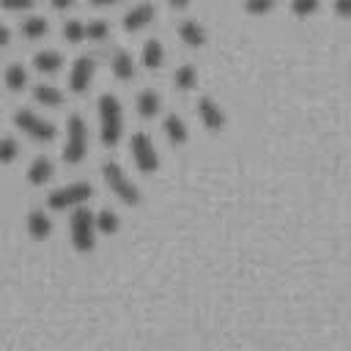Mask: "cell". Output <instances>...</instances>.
Segmentation results:
<instances>
[{
  "label": "cell",
  "mask_w": 351,
  "mask_h": 351,
  "mask_svg": "<svg viewBox=\"0 0 351 351\" xmlns=\"http://www.w3.org/2000/svg\"><path fill=\"white\" fill-rule=\"evenodd\" d=\"M99 134L107 148H115L123 134V107L112 93L99 99Z\"/></svg>",
  "instance_id": "obj_1"
},
{
  "label": "cell",
  "mask_w": 351,
  "mask_h": 351,
  "mask_svg": "<svg viewBox=\"0 0 351 351\" xmlns=\"http://www.w3.org/2000/svg\"><path fill=\"white\" fill-rule=\"evenodd\" d=\"M69 230H71V244L77 252H90L96 247V214H90V208L77 206L71 211L69 219Z\"/></svg>",
  "instance_id": "obj_2"
},
{
  "label": "cell",
  "mask_w": 351,
  "mask_h": 351,
  "mask_svg": "<svg viewBox=\"0 0 351 351\" xmlns=\"http://www.w3.org/2000/svg\"><path fill=\"white\" fill-rule=\"evenodd\" d=\"M101 178H104L107 189H110L121 203H126V206H137V203H140V189H137V184L123 173V167H121L118 162H104V165H101Z\"/></svg>",
  "instance_id": "obj_3"
},
{
  "label": "cell",
  "mask_w": 351,
  "mask_h": 351,
  "mask_svg": "<svg viewBox=\"0 0 351 351\" xmlns=\"http://www.w3.org/2000/svg\"><path fill=\"white\" fill-rule=\"evenodd\" d=\"M85 154H88V126L80 115H69L63 159H66V165H80L85 159Z\"/></svg>",
  "instance_id": "obj_4"
},
{
  "label": "cell",
  "mask_w": 351,
  "mask_h": 351,
  "mask_svg": "<svg viewBox=\"0 0 351 351\" xmlns=\"http://www.w3.org/2000/svg\"><path fill=\"white\" fill-rule=\"evenodd\" d=\"M90 195H93V186L88 181H74V184H66V186L52 189L49 197H47V206L52 211H66V208H77V206L88 203Z\"/></svg>",
  "instance_id": "obj_5"
},
{
  "label": "cell",
  "mask_w": 351,
  "mask_h": 351,
  "mask_svg": "<svg viewBox=\"0 0 351 351\" xmlns=\"http://www.w3.org/2000/svg\"><path fill=\"white\" fill-rule=\"evenodd\" d=\"M14 126L19 129V132H25L30 140H36V143H49L52 137H55V126L49 123V121H44L41 115H36L33 110H16L14 112Z\"/></svg>",
  "instance_id": "obj_6"
},
{
  "label": "cell",
  "mask_w": 351,
  "mask_h": 351,
  "mask_svg": "<svg viewBox=\"0 0 351 351\" xmlns=\"http://www.w3.org/2000/svg\"><path fill=\"white\" fill-rule=\"evenodd\" d=\"M129 151H132V159H134V165H137V170L140 173H156L159 170V154H156V145H154V140L145 134V132H137V134H132V140H129Z\"/></svg>",
  "instance_id": "obj_7"
},
{
  "label": "cell",
  "mask_w": 351,
  "mask_h": 351,
  "mask_svg": "<svg viewBox=\"0 0 351 351\" xmlns=\"http://www.w3.org/2000/svg\"><path fill=\"white\" fill-rule=\"evenodd\" d=\"M93 74H96V60L90 55H80L69 71V88L74 93H85L93 82Z\"/></svg>",
  "instance_id": "obj_8"
},
{
  "label": "cell",
  "mask_w": 351,
  "mask_h": 351,
  "mask_svg": "<svg viewBox=\"0 0 351 351\" xmlns=\"http://www.w3.org/2000/svg\"><path fill=\"white\" fill-rule=\"evenodd\" d=\"M197 115H200V123L208 129V132H222L228 118H225V110L211 99V96H200L197 99Z\"/></svg>",
  "instance_id": "obj_9"
},
{
  "label": "cell",
  "mask_w": 351,
  "mask_h": 351,
  "mask_svg": "<svg viewBox=\"0 0 351 351\" xmlns=\"http://www.w3.org/2000/svg\"><path fill=\"white\" fill-rule=\"evenodd\" d=\"M154 16H156V8H154L151 3H137V5H132V8L123 14V30L137 33V30L148 27V25L154 22Z\"/></svg>",
  "instance_id": "obj_10"
},
{
  "label": "cell",
  "mask_w": 351,
  "mask_h": 351,
  "mask_svg": "<svg viewBox=\"0 0 351 351\" xmlns=\"http://www.w3.org/2000/svg\"><path fill=\"white\" fill-rule=\"evenodd\" d=\"M178 38H181L186 47L200 49L208 36H206V27H203L197 19H184V22H178Z\"/></svg>",
  "instance_id": "obj_11"
},
{
  "label": "cell",
  "mask_w": 351,
  "mask_h": 351,
  "mask_svg": "<svg viewBox=\"0 0 351 351\" xmlns=\"http://www.w3.org/2000/svg\"><path fill=\"white\" fill-rule=\"evenodd\" d=\"M110 71L115 74V80L129 82L134 77V60H132V55L126 49H115L112 58H110Z\"/></svg>",
  "instance_id": "obj_12"
},
{
  "label": "cell",
  "mask_w": 351,
  "mask_h": 351,
  "mask_svg": "<svg viewBox=\"0 0 351 351\" xmlns=\"http://www.w3.org/2000/svg\"><path fill=\"white\" fill-rule=\"evenodd\" d=\"M162 129H165V137H167L170 145H184V143L189 140V129H186V123H184L176 112H170V115L162 121Z\"/></svg>",
  "instance_id": "obj_13"
},
{
  "label": "cell",
  "mask_w": 351,
  "mask_h": 351,
  "mask_svg": "<svg viewBox=\"0 0 351 351\" xmlns=\"http://www.w3.org/2000/svg\"><path fill=\"white\" fill-rule=\"evenodd\" d=\"M27 233H30V239H36V241L49 239V233H52V219H49L41 208H33V211L27 214Z\"/></svg>",
  "instance_id": "obj_14"
},
{
  "label": "cell",
  "mask_w": 351,
  "mask_h": 351,
  "mask_svg": "<svg viewBox=\"0 0 351 351\" xmlns=\"http://www.w3.org/2000/svg\"><path fill=\"white\" fill-rule=\"evenodd\" d=\"M134 107H137L140 118H154V115H159V110H162V99H159V93H156V90L145 88V90H140V93H137Z\"/></svg>",
  "instance_id": "obj_15"
},
{
  "label": "cell",
  "mask_w": 351,
  "mask_h": 351,
  "mask_svg": "<svg viewBox=\"0 0 351 351\" xmlns=\"http://www.w3.org/2000/svg\"><path fill=\"white\" fill-rule=\"evenodd\" d=\"M52 176H55V165H52L47 156H36V159L30 162V167H27V181H30L33 186L47 184Z\"/></svg>",
  "instance_id": "obj_16"
},
{
  "label": "cell",
  "mask_w": 351,
  "mask_h": 351,
  "mask_svg": "<svg viewBox=\"0 0 351 351\" xmlns=\"http://www.w3.org/2000/svg\"><path fill=\"white\" fill-rule=\"evenodd\" d=\"M140 60H143V66L145 69H159L162 63H165V47H162V41H156V38H148L145 44H143V52H140Z\"/></svg>",
  "instance_id": "obj_17"
},
{
  "label": "cell",
  "mask_w": 351,
  "mask_h": 351,
  "mask_svg": "<svg viewBox=\"0 0 351 351\" xmlns=\"http://www.w3.org/2000/svg\"><path fill=\"white\" fill-rule=\"evenodd\" d=\"M33 66H36V71H41V74H55V71L63 66V58H60V52H55V49H41V52L33 55Z\"/></svg>",
  "instance_id": "obj_18"
},
{
  "label": "cell",
  "mask_w": 351,
  "mask_h": 351,
  "mask_svg": "<svg viewBox=\"0 0 351 351\" xmlns=\"http://www.w3.org/2000/svg\"><path fill=\"white\" fill-rule=\"evenodd\" d=\"M173 85L178 90H195L197 88V69L192 63H184L173 71Z\"/></svg>",
  "instance_id": "obj_19"
},
{
  "label": "cell",
  "mask_w": 351,
  "mask_h": 351,
  "mask_svg": "<svg viewBox=\"0 0 351 351\" xmlns=\"http://www.w3.org/2000/svg\"><path fill=\"white\" fill-rule=\"evenodd\" d=\"M33 99L41 104V107H60L63 104V93L55 88V85H36L33 88Z\"/></svg>",
  "instance_id": "obj_20"
},
{
  "label": "cell",
  "mask_w": 351,
  "mask_h": 351,
  "mask_svg": "<svg viewBox=\"0 0 351 351\" xmlns=\"http://www.w3.org/2000/svg\"><path fill=\"white\" fill-rule=\"evenodd\" d=\"M47 19L44 16H27V19H22V25H19V33L27 38V41H36V38H44L47 36Z\"/></svg>",
  "instance_id": "obj_21"
},
{
  "label": "cell",
  "mask_w": 351,
  "mask_h": 351,
  "mask_svg": "<svg viewBox=\"0 0 351 351\" xmlns=\"http://www.w3.org/2000/svg\"><path fill=\"white\" fill-rule=\"evenodd\" d=\"M3 82L8 90H22L27 85V71L22 63H11L5 71H3Z\"/></svg>",
  "instance_id": "obj_22"
},
{
  "label": "cell",
  "mask_w": 351,
  "mask_h": 351,
  "mask_svg": "<svg viewBox=\"0 0 351 351\" xmlns=\"http://www.w3.org/2000/svg\"><path fill=\"white\" fill-rule=\"evenodd\" d=\"M96 228H99V233H104V236H112V233H118V228H121V219H118V214H115V211H110V208H101V211L96 214Z\"/></svg>",
  "instance_id": "obj_23"
},
{
  "label": "cell",
  "mask_w": 351,
  "mask_h": 351,
  "mask_svg": "<svg viewBox=\"0 0 351 351\" xmlns=\"http://www.w3.org/2000/svg\"><path fill=\"white\" fill-rule=\"evenodd\" d=\"M63 38L69 41V44H80V41H85L88 36H85V22H80V19H69V22H63Z\"/></svg>",
  "instance_id": "obj_24"
},
{
  "label": "cell",
  "mask_w": 351,
  "mask_h": 351,
  "mask_svg": "<svg viewBox=\"0 0 351 351\" xmlns=\"http://www.w3.org/2000/svg\"><path fill=\"white\" fill-rule=\"evenodd\" d=\"M85 36H88V41H107L110 25H107L104 19H93V22L85 25Z\"/></svg>",
  "instance_id": "obj_25"
},
{
  "label": "cell",
  "mask_w": 351,
  "mask_h": 351,
  "mask_svg": "<svg viewBox=\"0 0 351 351\" xmlns=\"http://www.w3.org/2000/svg\"><path fill=\"white\" fill-rule=\"evenodd\" d=\"M19 154V145L14 137H0V165H11Z\"/></svg>",
  "instance_id": "obj_26"
},
{
  "label": "cell",
  "mask_w": 351,
  "mask_h": 351,
  "mask_svg": "<svg viewBox=\"0 0 351 351\" xmlns=\"http://www.w3.org/2000/svg\"><path fill=\"white\" fill-rule=\"evenodd\" d=\"M318 11V0H291V14L299 19H307Z\"/></svg>",
  "instance_id": "obj_27"
},
{
  "label": "cell",
  "mask_w": 351,
  "mask_h": 351,
  "mask_svg": "<svg viewBox=\"0 0 351 351\" xmlns=\"http://www.w3.org/2000/svg\"><path fill=\"white\" fill-rule=\"evenodd\" d=\"M274 8V0H244V11L250 16H263Z\"/></svg>",
  "instance_id": "obj_28"
},
{
  "label": "cell",
  "mask_w": 351,
  "mask_h": 351,
  "mask_svg": "<svg viewBox=\"0 0 351 351\" xmlns=\"http://www.w3.org/2000/svg\"><path fill=\"white\" fill-rule=\"evenodd\" d=\"M0 5L5 11H27V8L36 5V0H0Z\"/></svg>",
  "instance_id": "obj_29"
},
{
  "label": "cell",
  "mask_w": 351,
  "mask_h": 351,
  "mask_svg": "<svg viewBox=\"0 0 351 351\" xmlns=\"http://www.w3.org/2000/svg\"><path fill=\"white\" fill-rule=\"evenodd\" d=\"M335 14L337 16H351V0H335Z\"/></svg>",
  "instance_id": "obj_30"
},
{
  "label": "cell",
  "mask_w": 351,
  "mask_h": 351,
  "mask_svg": "<svg viewBox=\"0 0 351 351\" xmlns=\"http://www.w3.org/2000/svg\"><path fill=\"white\" fill-rule=\"evenodd\" d=\"M49 3H52V8H55V11H66V8H71L77 0H49Z\"/></svg>",
  "instance_id": "obj_31"
},
{
  "label": "cell",
  "mask_w": 351,
  "mask_h": 351,
  "mask_svg": "<svg viewBox=\"0 0 351 351\" xmlns=\"http://www.w3.org/2000/svg\"><path fill=\"white\" fill-rule=\"evenodd\" d=\"M8 41H11V33L5 25H0V47H8Z\"/></svg>",
  "instance_id": "obj_32"
},
{
  "label": "cell",
  "mask_w": 351,
  "mask_h": 351,
  "mask_svg": "<svg viewBox=\"0 0 351 351\" xmlns=\"http://www.w3.org/2000/svg\"><path fill=\"white\" fill-rule=\"evenodd\" d=\"M167 3H170L173 8H186V5L192 3V0H167Z\"/></svg>",
  "instance_id": "obj_33"
},
{
  "label": "cell",
  "mask_w": 351,
  "mask_h": 351,
  "mask_svg": "<svg viewBox=\"0 0 351 351\" xmlns=\"http://www.w3.org/2000/svg\"><path fill=\"white\" fill-rule=\"evenodd\" d=\"M93 5H115V3H121V0H90Z\"/></svg>",
  "instance_id": "obj_34"
}]
</instances>
